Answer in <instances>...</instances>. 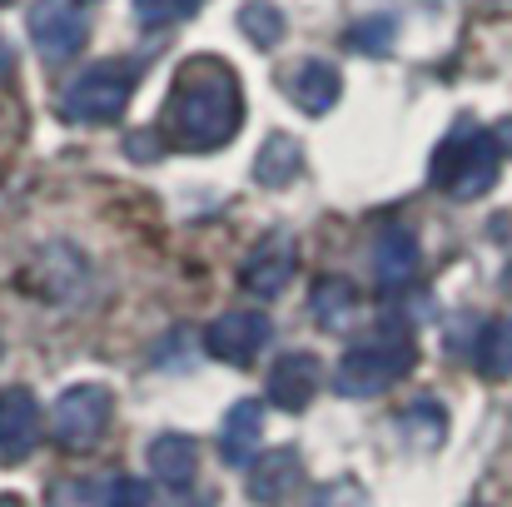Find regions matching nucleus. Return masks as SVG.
I'll use <instances>...</instances> for the list:
<instances>
[{"label":"nucleus","instance_id":"nucleus-1","mask_svg":"<svg viewBox=\"0 0 512 507\" xmlns=\"http://www.w3.org/2000/svg\"><path fill=\"white\" fill-rule=\"evenodd\" d=\"M244 125V90L229 60L219 55H189L174 70L170 100H165V135L189 155L224 150Z\"/></svg>","mask_w":512,"mask_h":507},{"label":"nucleus","instance_id":"nucleus-2","mask_svg":"<svg viewBox=\"0 0 512 507\" xmlns=\"http://www.w3.org/2000/svg\"><path fill=\"white\" fill-rule=\"evenodd\" d=\"M498 169H503L498 135L478 125H458L433 155V184L448 199H478L498 184Z\"/></svg>","mask_w":512,"mask_h":507},{"label":"nucleus","instance_id":"nucleus-3","mask_svg":"<svg viewBox=\"0 0 512 507\" xmlns=\"http://www.w3.org/2000/svg\"><path fill=\"white\" fill-rule=\"evenodd\" d=\"M135 85H140V65H130V60H95V65H85L60 90V115L70 125H110L135 100Z\"/></svg>","mask_w":512,"mask_h":507},{"label":"nucleus","instance_id":"nucleus-4","mask_svg":"<svg viewBox=\"0 0 512 507\" xmlns=\"http://www.w3.org/2000/svg\"><path fill=\"white\" fill-rule=\"evenodd\" d=\"M413 363H418V348L408 334H383L373 343H358L339 363V393L343 398H378L398 378H408Z\"/></svg>","mask_w":512,"mask_h":507},{"label":"nucleus","instance_id":"nucleus-5","mask_svg":"<svg viewBox=\"0 0 512 507\" xmlns=\"http://www.w3.org/2000/svg\"><path fill=\"white\" fill-rule=\"evenodd\" d=\"M110 413H115V398L105 383H75L55 398L50 408V438L65 448V453H90L105 428H110Z\"/></svg>","mask_w":512,"mask_h":507},{"label":"nucleus","instance_id":"nucleus-6","mask_svg":"<svg viewBox=\"0 0 512 507\" xmlns=\"http://www.w3.org/2000/svg\"><path fill=\"white\" fill-rule=\"evenodd\" d=\"M294 269H299V244H294V234L269 229V234L244 254L239 289L254 294V299H279V294L294 284Z\"/></svg>","mask_w":512,"mask_h":507},{"label":"nucleus","instance_id":"nucleus-7","mask_svg":"<svg viewBox=\"0 0 512 507\" xmlns=\"http://www.w3.org/2000/svg\"><path fill=\"white\" fill-rule=\"evenodd\" d=\"M85 30L90 25H85V15H80L75 0H35L30 5V40H35V50L50 65L75 60L80 45H85Z\"/></svg>","mask_w":512,"mask_h":507},{"label":"nucleus","instance_id":"nucleus-8","mask_svg":"<svg viewBox=\"0 0 512 507\" xmlns=\"http://www.w3.org/2000/svg\"><path fill=\"white\" fill-rule=\"evenodd\" d=\"M269 319L259 314V309H234V314H219L209 329H204V348L219 358V363H234V368H244V363H254L259 358V348H269Z\"/></svg>","mask_w":512,"mask_h":507},{"label":"nucleus","instance_id":"nucleus-9","mask_svg":"<svg viewBox=\"0 0 512 507\" xmlns=\"http://www.w3.org/2000/svg\"><path fill=\"white\" fill-rule=\"evenodd\" d=\"M319 388H324V363H319L309 348H289V353L269 368V403L284 408V413H304Z\"/></svg>","mask_w":512,"mask_h":507},{"label":"nucleus","instance_id":"nucleus-10","mask_svg":"<svg viewBox=\"0 0 512 507\" xmlns=\"http://www.w3.org/2000/svg\"><path fill=\"white\" fill-rule=\"evenodd\" d=\"M40 403L30 388H0V463H20L40 443Z\"/></svg>","mask_w":512,"mask_h":507},{"label":"nucleus","instance_id":"nucleus-11","mask_svg":"<svg viewBox=\"0 0 512 507\" xmlns=\"http://www.w3.org/2000/svg\"><path fill=\"white\" fill-rule=\"evenodd\" d=\"M279 85H284V95L304 110V115H329L334 105H339L343 95V75L339 65H329V60H299L289 75H279Z\"/></svg>","mask_w":512,"mask_h":507},{"label":"nucleus","instance_id":"nucleus-12","mask_svg":"<svg viewBox=\"0 0 512 507\" xmlns=\"http://www.w3.org/2000/svg\"><path fill=\"white\" fill-rule=\"evenodd\" d=\"M418 264H423V249H418L413 229H403V224L378 229V239H373V279H378V289H388V294L408 289L418 279Z\"/></svg>","mask_w":512,"mask_h":507},{"label":"nucleus","instance_id":"nucleus-13","mask_svg":"<svg viewBox=\"0 0 512 507\" xmlns=\"http://www.w3.org/2000/svg\"><path fill=\"white\" fill-rule=\"evenodd\" d=\"M299 478H304L299 453H294V448H274V453H264V458L249 463L244 488H249V498H254L259 507H279L294 488H299Z\"/></svg>","mask_w":512,"mask_h":507},{"label":"nucleus","instance_id":"nucleus-14","mask_svg":"<svg viewBox=\"0 0 512 507\" xmlns=\"http://www.w3.org/2000/svg\"><path fill=\"white\" fill-rule=\"evenodd\" d=\"M259 443H264V403L259 398H244V403L229 408V418L219 428V453H224L229 468H249L254 453H259Z\"/></svg>","mask_w":512,"mask_h":507},{"label":"nucleus","instance_id":"nucleus-15","mask_svg":"<svg viewBox=\"0 0 512 507\" xmlns=\"http://www.w3.org/2000/svg\"><path fill=\"white\" fill-rule=\"evenodd\" d=\"M150 468L165 488H189L199 473V443L189 433H160L150 443Z\"/></svg>","mask_w":512,"mask_h":507},{"label":"nucleus","instance_id":"nucleus-16","mask_svg":"<svg viewBox=\"0 0 512 507\" xmlns=\"http://www.w3.org/2000/svg\"><path fill=\"white\" fill-rule=\"evenodd\" d=\"M309 309H314V319H319L329 334H343V329L358 319V289H353L348 279H319Z\"/></svg>","mask_w":512,"mask_h":507},{"label":"nucleus","instance_id":"nucleus-17","mask_svg":"<svg viewBox=\"0 0 512 507\" xmlns=\"http://www.w3.org/2000/svg\"><path fill=\"white\" fill-rule=\"evenodd\" d=\"M299 169H304V150H299V140H294V135H274V140L259 150V160H254V179H259V184L284 189L289 179H299Z\"/></svg>","mask_w":512,"mask_h":507},{"label":"nucleus","instance_id":"nucleus-18","mask_svg":"<svg viewBox=\"0 0 512 507\" xmlns=\"http://www.w3.org/2000/svg\"><path fill=\"white\" fill-rule=\"evenodd\" d=\"M478 373L483 378H512V319H498L478 334Z\"/></svg>","mask_w":512,"mask_h":507},{"label":"nucleus","instance_id":"nucleus-19","mask_svg":"<svg viewBox=\"0 0 512 507\" xmlns=\"http://www.w3.org/2000/svg\"><path fill=\"white\" fill-rule=\"evenodd\" d=\"M239 30H244L259 50H274V45L284 40L289 20H284V10H279V5H269V0H249V5L239 10Z\"/></svg>","mask_w":512,"mask_h":507},{"label":"nucleus","instance_id":"nucleus-20","mask_svg":"<svg viewBox=\"0 0 512 507\" xmlns=\"http://www.w3.org/2000/svg\"><path fill=\"white\" fill-rule=\"evenodd\" d=\"M393 40H398L393 15H368V20H358V25H353V35H348V45H353L358 55H388V50H393Z\"/></svg>","mask_w":512,"mask_h":507},{"label":"nucleus","instance_id":"nucleus-21","mask_svg":"<svg viewBox=\"0 0 512 507\" xmlns=\"http://www.w3.org/2000/svg\"><path fill=\"white\" fill-rule=\"evenodd\" d=\"M398 428H403V438H413V443L433 448V443L443 438V408H433V403H418V408L398 413Z\"/></svg>","mask_w":512,"mask_h":507},{"label":"nucleus","instance_id":"nucleus-22","mask_svg":"<svg viewBox=\"0 0 512 507\" xmlns=\"http://www.w3.org/2000/svg\"><path fill=\"white\" fill-rule=\"evenodd\" d=\"M130 5H135L140 25H179V20H189L204 0H130Z\"/></svg>","mask_w":512,"mask_h":507},{"label":"nucleus","instance_id":"nucleus-23","mask_svg":"<svg viewBox=\"0 0 512 507\" xmlns=\"http://www.w3.org/2000/svg\"><path fill=\"white\" fill-rule=\"evenodd\" d=\"M50 507H110V488L100 483H85V478H70L50 493Z\"/></svg>","mask_w":512,"mask_h":507},{"label":"nucleus","instance_id":"nucleus-24","mask_svg":"<svg viewBox=\"0 0 512 507\" xmlns=\"http://www.w3.org/2000/svg\"><path fill=\"white\" fill-rule=\"evenodd\" d=\"M304 507H368V493H363L353 478H334V483L314 488Z\"/></svg>","mask_w":512,"mask_h":507},{"label":"nucleus","instance_id":"nucleus-25","mask_svg":"<svg viewBox=\"0 0 512 507\" xmlns=\"http://www.w3.org/2000/svg\"><path fill=\"white\" fill-rule=\"evenodd\" d=\"M110 507H155V498L140 478H115L110 483Z\"/></svg>","mask_w":512,"mask_h":507},{"label":"nucleus","instance_id":"nucleus-26","mask_svg":"<svg viewBox=\"0 0 512 507\" xmlns=\"http://www.w3.org/2000/svg\"><path fill=\"white\" fill-rule=\"evenodd\" d=\"M493 135H498V145H512V120H508V125H498ZM508 155H512V150H508Z\"/></svg>","mask_w":512,"mask_h":507},{"label":"nucleus","instance_id":"nucleus-27","mask_svg":"<svg viewBox=\"0 0 512 507\" xmlns=\"http://www.w3.org/2000/svg\"><path fill=\"white\" fill-rule=\"evenodd\" d=\"M5 70H10V45L0 40V75H5Z\"/></svg>","mask_w":512,"mask_h":507},{"label":"nucleus","instance_id":"nucleus-28","mask_svg":"<svg viewBox=\"0 0 512 507\" xmlns=\"http://www.w3.org/2000/svg\"><path fill=\"white\" fill-rule=\"evenodd\" d=\"M0 507H20V503H15V498H0Z\"/></svg>","mask_w":512,"mask_h":507},{"label":"nucleus","instance_id":"nucleus-29","mask_svg":"<svg viewBox=\"0 0 512 507\" xmlns=\"http://www.w3.org/2000/svg\"><path fill=\"white\" fill-rule=\"evenodd\" d=\"M508 279H512V269H508Z\"/></svg>","mask_w":512,"mask_h":507},{"label":"nucleus","instance_id":"nucleus-30","mask_svg":"<svg viewBox=\"0 0 512 507\" xmlns=\"http://www.w3.org/2000/svg\"><path fill=\"white\" fill-rule=\"evenodd\" d=\"M0 5H5V0H0Z\"/></svg>","mask_w":512,"mask_h":507}]
</instances>
